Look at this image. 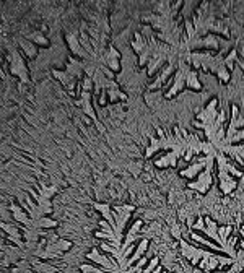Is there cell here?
Wrapping results in <instances>:
<instances>
[{
  "label": "cell",
  "mask_w": 244,
  "mask_h": 273,
  "mask_svg": "<svg viewBox=\"0 0 244 273\" xmlns=\"http://www.w3.org/2000/svg\"><path fill=\"white\" fill-rule=\"evenodd\" d=\"M65 72H67L72 78L78 80L81 75L85 73V64L81 62L80 59H70L67 67H65Z\"/></svg>",
  "instance_id": "cell-14"
},
{
  "label": "cell",
  "mask_w": 244,
  "mask_h": 273,
  "mask_svg": "<svg viewBox=\"0 0 244 273\" xmlns=\"http://www.w3.org/2000/svg\"><path fill=\"white\" fill-rule=\"evenodd\" d=\"M189 62L194 70H205V72L215 73L218 80L221 83H228L231 78V72L226 67L225 57H221L220 54L213 55L210 50H205V52H189Z\"/></svg>",
  "instance_id": "cell-1"
},
{
  "label": "cell",
  "mask_w": 244,
  "mask_h": 273,
  "mask_svg": "<svg viewBox=\"0 0 244 273\" xmlns=\"http://www.w3.org/2000/svg\"><path fill=\"white\" fill-rule=\"evenodd\" d=\"M75 106L80 108L81 113H83L85 115H88V119L93 120V124L96 125V129H98L101 134L104 132V127L99 124V120H98V117H96V113L93 109V106H91V91L81 90V87H80V99L75 101Z\"/></svg>",
  "instance_id": "cell-6"
},
{
  "label": "cell",
  "mask_w": 244,
  "mask_h": 273,
  "mask_svg": "<svg viewBox=\"0 0 244 273\" xmlns=\"http://www.w3.org/2000/svg\"><path fill=\"white\" fill-rule=\"evenodd\" d=\"M28 39V41H31V43H36L38 46H49V41L43 36V33H39V31H34V33H29L24 36Z\"/></svg>",
  "instance_id": "cell-19"
},
{
  "label": "cell",
  "mask_w": 244,
  "mask_h": 273,
  "mask_svg": "<svg viewBox=\"0 0 244 273\" xmlns=\"http://www.w3.org/2000/svg\"><path fill=\"white\" fill-rule=\"evenodd\" d=\"M171 232H172V236H174L176 239H181V229L177 226H172L171 228Z\"/></svg>",
  "instance_id": "cell-24"
},
{
  "label": "cell",
  "mask_w": 244,
  "mask_h": 273,
  "mask_svg": "<svg viewBox=\"0 0 244 273\" xmlns=\"http://www.w3.org/2000/svg\"><path fill=\"white\" fill-rule=\"evenodd\" d=\"M179 246H181V255L184 257V259L189 262L192 267H197L202 259H205V257H208L212 254L210 250L199 249V247L191 246L189 242L184 241V239H179Z\"/></svg>",
  "instance_id": "cell-7"
},
{
  "label": "cell",
  "mask_w": 244,
  "mask_h": 273,
  "mask_svg": "<svg viewBox=\"0 0 244 273\" xmlns=\"http://www.w3.org/2000/svg\"><path fill=\"white\" fill-rule=\"evenodd\" d=\"M158 265H160V257H158V255H155L153 259H151L150 265L146 267V269H144V272H145V273H150V272H153V270H155V269H156V267H158Z\"/></svg>",
  "instance_id": "cell-23"
},
{
  "label": "cell",
  "mask_w": 244,
  "mask_h": 273,
  "mask_svg": "<svg viewBox=\"0 0 244 273\" xmlns=\"http://www.w3.org/2000/svg\"><path fill=\"white\" fill-rule=\"evenodd\" d=\"M31 265L34 267L33 270H36V272H59V269H55V267H52V265H46V264H39L38 260H33Z\"/></svg>",
  "instance_id": "cell-21"
},
{
  "label": "cell",
  "mask_w": 244,
  "mask_h": 273,
  "mask_svg": "<svg viewBox=\"0 0 244 273\" xmlns=\"http://www.w3.org/2000/svg\"><path fill=\"white\" fill-rule=\"evenodd\" d=\"M244 127V114L240 113L236 104L231 106V120H230V127H228L226 132H233V130H240Z\"/></svg>",
  "instance_id": "cell-16"
},
{
  "label": "cell",
  "mask_w": 244,
  "mask_h": 273,
  "mask_svg": "<svg viewBox=\"0 0 244 273\" xmlns=\"http://www.w3.org/2000/svg\"><path fill=\"white\" fill-rule=\"evenodd\" d=\"M218 182H220L218 189H220L223 195H230L231 192L238 189V181L226 171H218Z\"/></svg>",
  "instance_id": "cell-11"
},
{
  "label": "cell",
  "mask_w": 244,
  "mask_h": 273,
  "mask_svg": "<svg viewBox=\"0 0 244 273\" xmlns=\"http://www.w3.org/2000/svg\"><path fill=\"white\" fill-rule=\"evenodd\" d=\"M101 59H103V64L104 67H108L111 72H114V73H118L119 70H121V54H119V50L114 47V46H109L108 50L101 55Z\"/></svg>",
  "instance_id": "cell-9"
},
{
  "label": "cell",
  "mask_w": 244,
  "mask_h": 273,
  "mask_svg": "<svg viewBox=\"0 0 244 273\" xmlns=\"http://www.w3.org/2000/svg\"><path fill=\"white\" fill-rule=\"evenodd\" d=\"M72 249V242L65 239H57L52 237L50 241H41L34 246L33 255L41 260H50V259H59L64 252Z\"/></svg>",
  "instance_id": "cell-2"
},
{
  "label": "cell",
  "mask_w": 244,
  "mask_h": 273,
  "mask_svg": "<svg viewBox=\"0 0 244 273\" xmlns=\"http://www.w3.org/2000/svg\"><path fill=\"white\" fill-rule=\"evenodd\" d=\"M207 163H208V155H205V158L199 159L197 163L189 164L186 169H182L179 174L182 176V178H186V179H195L197 176H199V174L202 173V171L205 169Z\"/></svg>",
  "instance_id": "cell-12"
},
{
  "label": "cell",
  "mask_w": 244,
  "mask_h": 273,
  "mask_svg": "<svg viewBox=\"0 0 244 273\" xmlns=\"http://www.w3.org/2000/svg\"><path fill=\"white\" fill-rule=\"evenodd\" d=\"M135 206L134 205H113V215L116 218V223H118V231L121 232L122 236H124V229L127 223H129L130 220V215L134 213Z\"/></svg>",
  "instance_id": "cell-8"
},
{
  "label": "cell",
  "mask_w": 244,
  "mask_h": 273,
  "mask_svg": "<svg viewBox=\"0 0 244 273\" xmlns=\"http://www.w3.org/2000/svg\"><path fill=\"white\" fill-rule=\"evenodd\" d=\"M52 72H54V77L57 78V80H60L64 87L69 90V93L70 94H75V88H77V80L70 77V75L65 72V70H64V72H60V70H52Z\"/></svg>",
  "instance_id": "cell-15"
},
{
  "label": "cell",
  "mask_w": 244,
  "mask_h": 273,
  "mask_svg": "<svg viewBox=\"0 0 244 273\" xmlns=\"http://www.w3.org/2000/svg\"><path fill=\"white\" fill-rule=\"evenodd\" d=\"M213 166H215V155H208V163L205 169L197 176L194 182H189L187 187L192 190H197L199 194H207L213 185Z\"/></svg>",
  "instance_id": "cell-4"
},
{
  "label": "cell",
  "mask_w": 244,
  "mask_h": 273,
  "mask_svg": "<svg viewBox=\"0 0 244 273\" xmlns=\"http://www.w3.org/2000/svg\"><path fill=\"white\" fill-rule=\"evenodd\" d=\"M80 272H85V273H104L106 270L103 267H99V269H96L93 265H88V264H81L80 265Z\"/></svg>",
  "instance_id": "cell-22"
},
{
  "label": "cell",
  "mask_w": 244,
  "mask_h": 273,
  "mask_svg": "<svg viewBox=\"0 0 244 273\" xmlns=\"http://www.w3.org/2000/svg\"><path fill=\"white\" fill-rule=\"evenodd\" d=\"M65 39H67V43H69V47L70 50L77 55L78 59H88V50H86L83 46H81V41L77 38V34H73V33H69L67 36H65Z\"/></svg>",
  "instance_id": "cell-13"
},
{
  "label": "cell",
  "mask_w": 244,
  "mask_h": 273,
  "mask_svg": "<svg viewBox=\"0 0 244 273\" xmlns=\"http://www.w3.org/2000/svg\"><path fill=\"white\" fill-rule=\"evenodd\" d=\"M186 88H191L194 91H200L202 90V85L199 82V73H197V70L191 68L189 73H187V80H186Z\"/></svg>",
  "instance_id": "cell-17"
},
{
  "label": "cell",
  "mask_w": 244,
  "mask_h": 273,
  "mask_svg": "<svg viewBox=\"0 0 244 273\" xmlns=\"http://www.w3.org/2000/svg\"><path fill=\"white\" fill-rule=\"evenodd\" d=\"M238 60V50L236 49H231V52L225 57V62H226V67L230 72H233V68H235V62Z\"/></svg>",
  "instance_id": "cell-20"
},
{
  "label": "cell",
  "mask_w": 244,
  "mask_h": 273,
  "mask_svg": "<svg viewBox=\"0 0 244 273\" xmlns=\"http://www.w3.org/2000/svg\"><path fill=\"white\" fill-rule=\"evenodd\" d=\"M161 270H163V269H161V265H158V267H156V269H155L153 272H161Z\"/></svg>",
  "instance_id": "cell-25"
},
{
  "label": "cell",
  "mask_w": 244,
  "mask_h": 273,
  "mask_svg": "<svg viewBox=\"0 0 244 273\" xmlns=\"http://www.w3.org/2000/svg\"><path fill=\"white\" fill-rule=\"evenodd\" d=\"M7 62H8V67H10V73L15 75V77H18L22 83L28 85L29 83L28 67H26V64H24L23 55L18 50L17 46H10V47H8Z\"/></svg>",
  "instance_id": "cell-3"
},
{
  "label": "cell",
  "mask_w": 244,
  "mask_h": 273,
  "mask_svg": "<svg viewBox=\"0 0 244 273\" xmlns=\"http://www.w3.org/2000/svg\"><path fill=\"white\" fill-rule=\"evenodd\" d=\"M93 206L99 211L101 215H103V218L108 221L111 226H113L114 232L118 234L119 239L124 242V236H122L121 232L118 231V223H116V218H114V215H113V205H111V204H98V202H93Z\"/></svg>",
  "instance_id": "cell-10"
},
{
  "label": "cell",
  "mask_w": 244,
  "mask_h": 273,
  "mask_svg": "<svg viewBox=\"0 0 244 273\" xmlns=\"http://www.w3.org/2000/svg\"><path fill=\"white\" fill-rule=\"evenodd\" d=\"M85 257L88 260H93L95 264H98L99 267H103V269L106 272H114V273H119L121 272V267L118 264V260L114 259L113 254H101V252L96 249V247H93L88 254H85Z\"/></svg>",
  "instance_id": "cell-5"
},
{
  "label": "cell",
  "mask_w": 244,
  "mask_h": 273,
  "mask_svg": "<svg viewBox=\"0 0 244 273\" xmlns=\"http://www.w3.org/2000/svg\"><path fill=\"white\" fill-rule=\"evenodd\" d=\"M18 44L22 46L23 50H24V54H26L29 59L36 57V46H34V43L28 41L26 38H23V39H18Z\"/></svg>",
  "instance_id": "cell-18"
}]
</instances>
